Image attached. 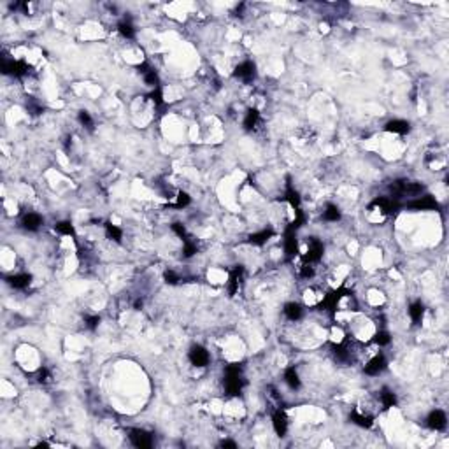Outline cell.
<instances>
[{
  "mask_svg": "<svg viewBox=\"0 0 449 449\" xmlns=\"http://www.w3.org/2000/svg\"><path fill=\"white\" fill-rule=\"evenodd\" d=\"M244 388L242 379V367L240 365H228L225 369V390L230 397H239Z\"/></svg>",
  "mask_w": 449,
  "mask_h": 449,
  "instance_id": "6da1fadb",
  "label": "cell"
},
{
  "mask_svg": "<svg viewBox=\"0 0 449 449\" xmlns=\"http://www.w3.org/2000/svg\"><path fill=\"white\" fill-rule=\"evenodd\" d=\"M2 72L7 76H14V78H25L30 72V67L26 65L21 60H2Z\"/></svg>",
  "mask_w": 449,
  "mask_h": 449,
  "instance_id": "7a4b0ae2",
  "label": "cell"
},
{
  "mask_svg": "<svg viewBox=\"0 0 449 449\" xmlns=\"http://www.w3.org/2000/svg\"><path fill=\"white\" fill-rule=\"evenodd\" d=\"M128 439H130L132 444L139 449H148L153 446V435L149 432H146V430H142V428H132Z\"/></svg>",
  "mask_w": 449,
  "mask_h": 449,
  "instance_id": "3957f363",
  "label": "cell"
},
{
  "mask_svg": "<svg viewBox=\"0 0 449 449\" xmlns=\"http://www.w3.org/2000/svg\"><path fill=\"white\" fill-rule=\"evenodd\" d=\"M349 290H346V288H339V290H335V292H332V293H328L327 297L323 298V302H321V307L325 311H328L330 314H333L337 311V304H339L342 298L346 297V295H349Z\"/></svg>",
  "mask_w": 449,
  "mask_h": 449,
  "instance_id": "277c9868",
  "label": "cell"
},
{
  "mask_svg": "<svg viewBox=\"0 0 449 449\" xmlns=\"http://www.w3.org/2000/svg\"><path fill=\"white\" fill-rule=\"evenodd\" d=\"M234 78L240 79V81H244V83H251V81L256 78V65L249 60L242 61V63L237 65L235 70H234Z\"/></svg>",
  "mask_w": 449,
  "mask_h": 449,
  "instance_id": "5b68a950",
  "label": "cell"
},
{
  "mask_svg": "<svg viewBox=\"0 0 449 449\" xmlns=\"http://www.w3.org/2000/svg\"><path fill=\"white\" fill-rule=\"evenodd\" d=\"M188 358H190L192 365L195 367H207L211 362L209 351L205 348H202V346H192L190 353H188Z\"/></svg>",
  "mask_w": 449,
  "mask_h": 449,
  "instance_id": "8992f818",
  "label": "cell"
},
{
  "mask_svg": "<svg viewBox=\"0 0 449 449\" xmlns=\"http://www.w3.org/2000/svg\"><path fill=\"white\" fill-rule=\"evenodd\" d=\"M407 207H410V209L414 211H437L439 209V204H437V200L432 195H423L418 196L416 200L409 202Z\"/></svg>",
  "mask_w": 449,
  "mask_h": 449,
  "instance_id": "52a82bcc",
  "label": "cell"
},
{
  "mask_svg": "<svg viewBox=\"0 0 449 449\" xmlns=\"http://www.w3.org/2000/svg\"><path fill=\"white\" fill-rule=\"evenodd\" d=\"M242 279H244V269H242V265L234 267L230 271V274H228V293H230L232 297L239 292Z\"/></svg>",
  "mask_w": 449,
  "mask_h": 449,
  "instance_id": "ba28073f",
  "label": "cell"
},
{
  "mask_svg": "<svg viewBox=\"0 0 449 449\" xmlns=\"http://www.w3.org/2000/svg\"><path fill=\"white\" fill-rule=\"evenodd\" d=\"M386 367H388L386 358H384L383 354H375L374 358H371V360L365 363L363 371H365V374H369V375H379Z\"/></svg>",
  "mask_w": 449,
  "mask_h": 449,
  "instance_id": "9c48e42d",
  "label": "cell"
},
{
  "mask_svg": "<svg viewBox=\"0 0 449 449\" xmlns=\"http://www.w3.org/2000/svg\"><path fill=\"white\" fill-rule=\"evenodd\" d=\"M323 251H325V248H323V244L319 242V240L312 239L309 242V248H307V253L304 254V262L305 263H316L321 260L323 256Z\"/></svg>",
  "mask_w": 449,
  "mask_h": 449,
  "instance_id": "30bf717a",
  "label": "cell"
},
{
  "mask_svg": "<svg viewBox=\"0 0 449 449\" xmlns=\"http://www.w3.org/2000/svg\"><path fill=\"white\" fill-rule=\"evenodd\" d=\"M427 425L432 430H444L446 428V425H448V418H446V412L444 410H441V409H435V410H432L430 414H428V418H427Z\"/></svg>",
  "mask_w": 449,
  "mask_h": 449,
  "instance_id": "8fae6325",
  "label": "cell"
},
{
  "mask_svg": "<svg viewBox=\"0 0 449 449\" xmlns=\"http://www.w3.org/2000/svg\"><path fill=\"white\" fill-rule=\"evenodd\" d=\"M284 253L286 258L292 260L295 254L298 253V240H297V232H284Z\"/></svg>",
  "mask_w": 449,
  "mask_h": 449,
  "instance_id": "7c38bea8",
  "label": "cell"
},
{
  "mask_svg": "<svg viewBox=\"0 0 449 449\" xmlns=\"http://www.w3.org/2000/svg\"><path fill=\"white\" fill-rule=\"evenodd\" d=\"M272 427H274V432L279 437H284L288 432V418L284 414V410H275L274 416H272Z\"/></svg>",
  "mask_w": 449,
  "mask_h": 449,
  "instance_id": "4fadbf2b",
  "label": "cell"
},
{
  "mask_svg": "<svg viewBox=\"0 0 449 449\" xmlns=\"http://www.w3.org/2000/svg\"><path fill=\"white\" fill-rule=\"evenodd\" d=\"M384 130L391 132V134H398V136H406L410 132V125L406 119H391V121L384 125Z\"/></svg>",
  "mask_w": 449,
  "mask_h": 449,
  "instance_id": "5bb4252c",
  "label": "cell"
},
{
  "mask_svg": "<svg viewBox=\"0 0 449 449\" xmlns=\"http://www.w3.org/2000/svg\"><path fill=\"white\" fill-rule=\"evenodd\" d=\"M137 69H139L140 74L144 76V81L153 88V90H155V88H160V79H158V74L151 69V67L148 65V63H146V61H144V63H140Z\"/></svg>",
  "mask_w": 449,
  "mask_h": 449,
  "instance_id": "9a60e30c",
  "label": "cell"
},
{
  "mask_svg": "<svg viewBox=\"0 0 449 449\" xmlns=\"http://www.w3.org/2000/svg\"><path fill=\"white\" fill-rule=\"evenodd\" d=\"M40 225H42V218H40L39 214L35 213H28L23 216L21 219V227L25 228V230L28 232H37L40 228Z\"/></svg>",
  "mask_w": 449,
  "mask_h": 449,
  "instance_id": "2e32d148",
  "label": "cell"
},
{
  "mask_svg": "<svg viewBox=\"0 0 449 449\" xmlns=\"http://www.w3.org/2000/svg\"><path fill=\"white\" fill-rule=\"evenodd\" d=\"M7 283L13 286V288L16 290H25L30 286L32 283V275L26 274V272H23V274H16V275H11V277H7Z\"/></svg>",
  "mask_w": 449,
  "mask_h": 449,
  "instance_id": "e0dca14e",
  "label": "cell"
},
{
  "mask_svg": "<svg viewBox=\"0 0 449 449\" xmlns=\"http://www.w3.org/2000/svg\"><path fill=\"white\" fill-rule=\"evenodd\" d=\"M284 200L288 202L290 205H292L293 209H300V193L295 190V188L292 186V183H290V177H288V183H286V192H284Z\"/></svg>",
  "mask_w": 449,
  "mask_h": 449,
  "instance_id": "ac0fdd59",
  "label": "cell"
},
{
  "mask_svg": "<svg viewBox=\"0 0 449 449\" xmlns=\"http://www.w3.org/2000/svg\"><path fill=\"white\" fill-rule=\"evenodd\" d=\"M260 123H262V116H260V113H258L256 109H249L248 113H246L244 128L248 132H254L258 127H260Z\"/></svg>",
  "mask_w": 449,
  "mask_h": 449,
  "instance_id": "d6986e66",
  "label": "cell"
},
{
  "mask_svg": "<svg viewBox=\"0 0 449 449\" xmlns=\"http://www.w3.org/2000/svg\"><path fill=\"white\" fill-rule=\"evenodd\" d=\"M283 312H284V316L288 319H292V321H298V319L304 316V309H302V305L297 304V302H288V304L284 305Z\"/></svg>",
  "mask_w": 449,
  "mask_h": 449,
  "instance_id": "ffe728a7",
  "label": "cell"
},
{
  "mask_svg": "<svg viewBox=\"0 0 449 449\" xmlns=\"http://www.w3.org/2000/svg\"><path fill=\"white\" fill-rule=\"evenodd\" d=\"M274 237V232L271 230V228H267V230H262V232H256V234H251L248 239V242L251 246H263L269 239H272Z\"/></svg>",
  "mask_w": 449,
  "mask_h": 449,
  "instance_id": "44dd1931",
  "label": "cell"
},
{
  "mask_svg": "<svg viewBox=\"0 0 449 449\" xmlns=\"http://www.w3.org/2000/svg\"><path fill=\"white\" fill-rule=\"evenodd\" d=\"M349 419H351L354 425H358V427H362V428H371L372 425H374V419H372V416L362 414V412H360V410H356V409L351 410Z\"/></svg>",
  "mask_w": 449,
  "mask_h": 449,
  "instance_id": "7402d4cb",
  "label": "cell"
},
{
  "mask_svg": "<svg viewBox=\"0 0 449 449\" xmlns=\"http://www.w3.org/2000/svg\"><path fill=\"white\" fill-rule=\"evenodd\" d=\"M409 316H410V319H412L414 325H419V323L423 321L425 305L421 304V302H412V304L409 305Z\"/></svg>",
  "mask_w": 449,
  "mask_h": 449,
  "instance_id": "603a6c76",
  "label": "cell"
},
{
  "mask_svg": "<svg viewBox=\"0 0 449 449\" xmlns=\"http://www.w3.org/2000/svg\"><path fill=\"white\" fill-rule=\"evenodd\" d=\"M284 381H286V384H288L292 390H300V386H302L300 377H298L295 367H288V369L284 371Z\"/></svg>",
  "mask_w": 449,
  "mask_h": 449,
  "instance_id": "cb8c5ba5",
  "label": "cell"
},
{
  "mask_svg": "<svg viewBox=\"0 0 449 449\" xmlns=\"http://www.w3.org/2000/svg\"><path fill=\"white\" fill-rule=\"evenodd\" d=\"M379 398H381V404H383L384 409H391V407L397 406V395L391 391V390L388 388H383L379 393Z\"/></svg>",
  "mask_w": 449,
  "mask_h": 449,
  "instance_id": "d4e9b609",
  "label": "cell"
},
{
  "mask_svg": "<svg viewBox=\"0 0 449 449\" xmlns=\"http://www.w3.org/2000/svg\"><path fill=\"white\" fill-rule=\"evenodd\" d=\"M323 219L325 221H339L340 219V211L335 204H327L325 211H323Z\"/></svg>",
  "mask_w": 449,
  "mask_h": 449,
  "instance_id": "484cf974",
  "label": "cell"
},
{
  "mask_svg": "<svg viewBox=\"0 0 449 449\" xmlns=\"http://www.w3.org/2000/svg\"><path fill=\"white\" fill-rule=\"evenodd\" d=\"M105 235L119 244L123 239V232H121V228H118L116 225H113V223H105Z\"/></svg>",
  "mask_w": 449,
  "mask_h": 449,
  "instance_id": "4316f807",
  "label": "cell"
},
{
  "mask_svg": "<svg viewBox=\"0 0 449 449\" xmlns=\"http://www.w3.org/2000/svg\"><path fill=\"white\" fill-rule=\"evenodd\" d=\"M118 32L125 37V39H136V28H134V25H132L130 21H121L118 25Z\"/></svg>",
  "mask_w": 449,
  "mask_h": 449,
  "instance_id": "83f0119b",
  "label": "cell"
},
{
  "mask_svg": "<svg viewBox=\"0 0 449 449\" xmlns=\"http://www.w3.org/2000/svg\"><path fill=\"white\" fill-rule=\"evenodd\" d=\"M151 100H153V104H155V107H156L158 111H163L165 109V100H163V93H161V88H155L151 92Z\"/></svg>",
  "mask_w": 449,
  "mask_h": 449,
  "instance_id": "f1b7e54d",
  "label": "cell"
},
{
  "mask_svg": "<svg viewBox=\"0 0 449 449\" xmlns=\"http://www.w3.org/2000/svg\"><path fill=\"white\" fill-rule=\"evenodd\" d=\"M198 251V246H196V242L192 239V237H186L184 239V248H183V254L184 258H192L193 254Z\"/></svg>",
  "mask_w": 449,
  "mask_h": 449,
  "instance_id": "f546056e",
  "label": "cell"
},
{
  "mask_svg": "<svg viewBox=\"0 0 449 449\" xmlns=\"http://www.w3.org/2000/svg\"><path fill=\"white\" fill-rule=\"evenodd\" d=\"M78 119H79V123H81L83 127H86L90 132H93V128H95V123H93V118L90 116V113H88V111H79Z\"/></svg>",
  "mask_w": 449,
  "mask_h": 449,
  "instance_id": "4dcf8cb0",
  "label": "cell"
},
{
  "mask_svg": "<svg viewBox=\"0 0 449 449\" xmlns=\"http://www.w3.org/2000/svg\"><path fill=\"white\" fill-rule=\"evenodd\" d=\"M190 204H192V196L188 195L186 192H179L177 200L172 204V207H176V209H183V207H188Z\"/></svg>",
  "mask_w": 449,
  "mask_h": 449,
  "instance_id": "1f68e13d",
  "label": "cell"
},
{
  "mask_svg": "<svg viewBox=\"0 0 449 449\" xmlns=\"http://www.w3.org/2000/svg\"><path fill=\"white\" fill-rule=\"evenodd\" d=\"M55 230L61 235H74V227L70 221H60L55 225Z\"/></svg>",
  "mask_w": 449,
  "mask_h": 449,
  "instance_id": "d6a6232c",
  "label": "cell"
},
{
  "mask_svg": "<svg viewBox=\"0 0 449 449\" xmlns=\"http://www.w3.org/2000/svg\"><path fill=\"white\" fill-rule=\"evenodd\" d=\"M372 340H374L377 346H388L390 342H391V337H390V333L386 330H379L374 335V339Z\"/></svg>",
  "mask_w": 449,
  "mask_h": 449,
  "instance_id": "836d02e7",
  "label": "cell"
},
{
  "mask_svg": "<svg viewBox=\"0 0 449 449\" xmlns=\"http://www.w3.org/2000/svg\"><path fill=\"white\" fill-rule=\"evenodd\" d=\"M51 372L46 369V367H42V369H39L37 371V381H39L40 384H48V383H51Z\"/></svg>",
  "mask_w": 449,
  "mask_h": 449,
  "instance_id": "e575fe53",
  "label": "cell"
},
{
  "mask_svg": "<svg viewBox=\"0 0 449 449\" xmlns=\"http://www.w3.org/2000/svg\"><path fill=\"white\" fill-rule=\"evenodd\" d=\"M26 111L30 114H34V116H37V114H40L44 111V107L40 104H37L35 100H28L26 102Z\"/></svg>",
  "mask_w": 449,
  "mask_h": 449,
  "instance_id": "d590c367",
  "label": "cell"
},
{
  "mask_svg": "<svg viewBox=\"0 0 449 449\" xmlns=\"http://www.w3.org/2000/svg\"><path fill=\"white\" fill-rule=\"evenodd\" d=\"M172 232H174L177 237H181L183 240L188 237V232H186V228H184L183 223H172Z\"/></svg>",
  "mask_w": 449,
  "mask_h": 449,
  "instance_id": "8d00e7d4",
  "label": "cell"
},
{
  "mask_svg": "<svg viewBox=\"0 0 449 449\" xmlns=\"http://www.w3.org/2000/svg\"><path fill=\"white\" fill-rule=\"evenodd\" d=\"M163 279H165V283L170 284V286H174V284H177L179 281H181L179 279V275L176 274L174 271H167L165 274H163Z\"/></svg>",
  "mask_w": 449,
  "mask_h": 449,
  "instance_id": "74e56055",
  "label": "cell"
},
{
  "mask_svg": "<svg viewBox=\"0 0 449 449\" xmlns=\"http://www.w3.org/2000/svg\"><path fill=\"white\" fill-rule=\"evenodd\" d=\"M300 275H302V277H305V279H309V277H312V275H314V267H312V263H305V262H304V265L300 267Z\"/></svg>",
  "mask_w": 449,
  "mask_h": 449,
  "instance_id": "f35d334b",
  "label": "cell"
},
{
  "mask_svg": "<svg viewBox=\"0 0 449 449\" xmlns=\"http://www.w3.org/2000/svg\"><path fill=\"white\" fill-rule=\"evenodd\" d=\"M84 323H86V327L90 330H95L98 327V323H100V318L98 316H84Z\"/></svg>",
  "mask_w": 449,
  "mask_h": 449,
  "instance_id": "ab89813d",
  "label": "cell"
},
{
  "mask_svg": "<svg viewBox=\"0 0 449 449\" xmlns=\"http://www.w3.org/2000/svg\"><path fill=\"white\" fill-rule=\"evenodd\" d=\"M219 446H221V448H237V442H234V441H223Z\"/></svg>",
  "mask_w": 449,
  "mask_h": 449,
  "instance_id": "60d3db41",
  "label": "cell"
},
{
  "mask_svg": "<svg viewBox=\"0 0 449 449\" xmlns=\"http://www.w3.org/2000/svg\"><path fill=\"white\" fill-rule=\"evenodd\" d=\"M142 305H144V302H142V298H139V300H136L134 307H136V309H142Z\"/></svg>",
  "mask_w": 449,
  "mask_h": 449,
  "instance_id": "b9f144b4",
  "label": "cell"
},
{
  "mask_svg": "<svg viewBox=\"0 0 449 449\" xmlns=\"http://www.w3.org/2000/svg\"><path fill=\"white\" fill-rule=\"evenodd\" d=\"M48 446H49L48 442H39V444H37V448H48Z\"/></svg>",
  "mask_w": 449,
  "mask_h": 449,
  "instance_id": "7bdbcfd3",
  "label": "cell"
}]
</instances>
